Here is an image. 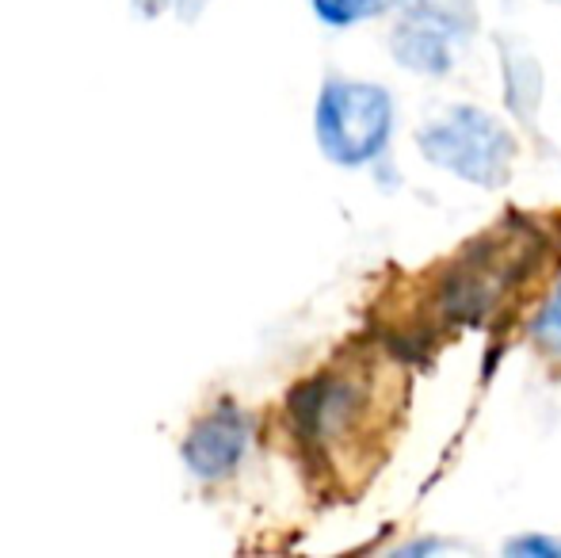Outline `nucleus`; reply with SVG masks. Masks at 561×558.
Returning a JSON list of instances; mask_svg holds the SVG:
<instances>
[{
    "label": "nucleus",
    "instance_id": "obj_1",
    "mask_svg": "<svg viewBox=\"0 0 561 558\" xmlns=\"http://www.w3.org/2000/svg\"><path fill=\"white\" fill-rule=\"evenodd\" d=\"M398 123L393 92L378 81L329 77L313 107L318 149L336 169H367L386 157Z\"/></svg>",
    "mask_w": 561,
    "mask_h": 558
},
{
    "label": "nucleus",
    "instance_id": "obj_2",
    "mask_svg": "<svg viewBox=\"0 0 561 558\" xmlns=\"http://www.w3.org/2000/svg\"><path fill=\"white\" fill-rule=\"evenodd\" d=\"M416 146L428 164L473 187H485V192L508 184L519 153V141L508 130V123L473 104H450L439 115H432L416 130Z\"/></svg>",
    "mask_w": 561,
    "mask_h": 558
},
{
    "label": "nucleus",
    "instance_id": "obj_3",
    "mask_svg": "<svg viewBox=\"0 0 561 558\" xmlns=\"http://www.w3.org/2000/svg\"><path fill=\"white\" fill-rule=\"evenodd\" d=\"M252 444V418L237 402H218L210 413L195 421L184 440V463L203 482H222L241 467Z\"/></svg>",
    "mask_w": 561,
    "mask_h": 558
},
{
    "label": "nucleus",
    "instance_id": "obj_4",
    "mask_svg": "<svg viewBox=\"0 0 561 558\" xmlns=\"http://www.w3.org/2000/svg\"><path fill=\"white\" fill-rule=\"evenodd\" d=\"M359 410L363 390L352 379H340V375L306 379L290 395V424L306 444H329V440L344 436L352 421L359 418Z\"/></svg>",
    "mask_w": 561,
    "mask_h": 558
},
{
    "label": "nucleus",
    "instance_id": "obj_5",
    "mask_svg": "<svg viewBox=\"0 0 561 558\" xmlns=\"http://www.w3.org/2000/svg\"><path fill=\"white\" fill-rule=\"evenodd\" d=\"M455 43H458V27L450 23V15L436 12L424 0L409 4V12L401 15V23L390 35L393 58L424 77H444L455 66Z\"/></svg>",
    "mask_w": 561,
    "mask_h": 558
},
{
    "label": "nucleus",
    "instance_id": "obj_6",
    "mask_svg": "<svg viewBox=\"0 0 561 558\" xmlns=\"http://www.w3.org/2000/svg\"><path fill=\"white\" fill-rule=\"evenodd\" d=\"M310 8L329 27H359V23L378 20L393 8H405V0H310Z\"/></svg>",
    "mask_w": 561,
    "mask_h": 558
},
{
    "label": "nucleus",
    "instance_id": "obj_7",
    "mask_svg": "<svg viewBox=\"0 0 561 558\" xmlns=\"http://www.w3.org/2000/svg\"><path fill=\"white\" fill-rule=\"evenodd\" d=\"M531 337H535L539 349L561 356V276H558L554 287H550V295H547V303L539 306V314H535Z\"/></svg>",
    "mask_w": 561,
    "mask_h": 558
},
{
    "label": "nucleus",
    "instance_id": "obj_8",
    "mask_svg": "<svg viewBox=\"0 0 561 558\" xmlns=\"http://www.w3.org/2000/svg\"><path fill=\"white\" fill-rule=\"evenodd\" d=\"M508 558H561V539L547 532H519L504 544Z\"/></svg>",
    "mask_w": 561,
    "mask_h": 558
},
{
    "label": "nucleus",
    "instance_id": "obj_9",
    "mask_svg": "<svg viewBox=\"0 0 561 558\" xmlns=\"http://www.w3.org/2000/svg\"><path fill=\"white\" fill-rule=\"evenodd\" d=\"M134 4H138V12H146V15L176 12V15H184V20H192V15H199L210 0H134Z\"/></svg>",
    "mask_w": 561,
    "mask_h": 558
}]
</instances>
